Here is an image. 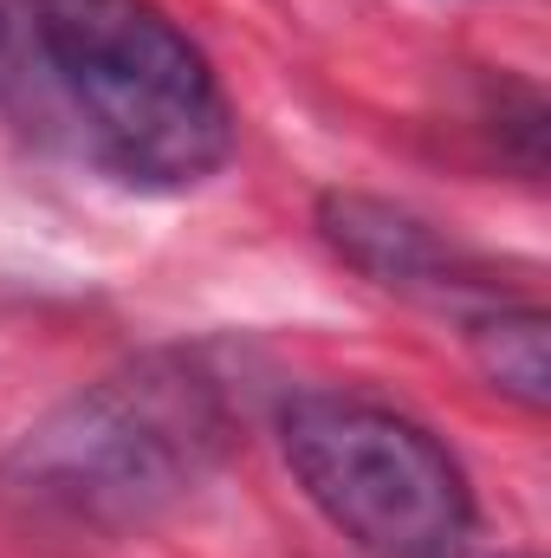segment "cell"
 <instances>
[{"instance_id": "cell-1", "label": "cell", "mask_w": 551, "mask_h": 558, "mask_svg": "<svg viewBox=\"0 0 551 558\" xmlns=\"http://www.w3.org/2000/svg\"><path fill=\"white\" fill-rule=\"evenodd\" d=\"M0 105L131 195H188L234 156L208 52L156 0H0Z\"/></svg>"}, {"instance_id": "cell-2", "label": "cell", "mask_w": 551, "mask_h": 558, "mask_svg": "<svg viewBox=\"0 0 551 558\" xmlns=\"http://www.w3.org/2000/svg\"><path fill=\"white\" fill-rule=\"evenodd\" d=\"M228 448V377L195 351H149L33 422L0 461V494L39 526L118 539L195 500Z\"/></svg>"}, {"instance_id": "cell-3", "label": "cell", "mask_w": 551, "mask_h": 558, "mask_svg": "<svg viewBox=\"0 0 551 558\" xmlns=\"http://www.w3.org/2000/svg\"><path fill=\"white\" fill-rule=\"evenodd\" d=\"M279 448L305 500L370 558H461L474 539V487L448 441L415 416L305 390L279 416Z\"/></svg>"}, {"instance_id": "cell-4", "label": "cell", "mask_w": 551, "mask_h": 558, "mask_svg": "<svg viewBox=\"0 0 551 558\" xmlns=\"http://www.w3.org/2000/svg\"><path fill=\"white\" fill-rule=\"evenodd\" d=\"M325 241L357 267L364 279L390 286V292H487V279L474 274V260L409 208L377 202V195H325L318 208Z\"/></svg>"}, {"instance_id": "cell-5", "label": "cell", "mask_w": 551, "mask_h": 558, "mask_svg": "<svg viewBox=\"0 0 551 558\" xmlns=\"http://www.w3.org/2000/svg\"><path fill=\"white\" fill-rule=\"evenodd\" d=\"M467 351L480 364V377L526 403V410H546L551 397V325L539 305H487L467 318Z\"/></svg>"}, {"instance_id": "cell-6", "label": "cell", "mask_w": 551, "mask_h": 558, "mask_svg": "<svg viewBox=\"0 0 551 558\" xmlns=\"http://www.w3.org/2000/svg\"><path fill=\"white\" fill-rule=\"evenodd\" d=\"M513 558H526V553H513Z\"/></svg>"}]
</instances>
